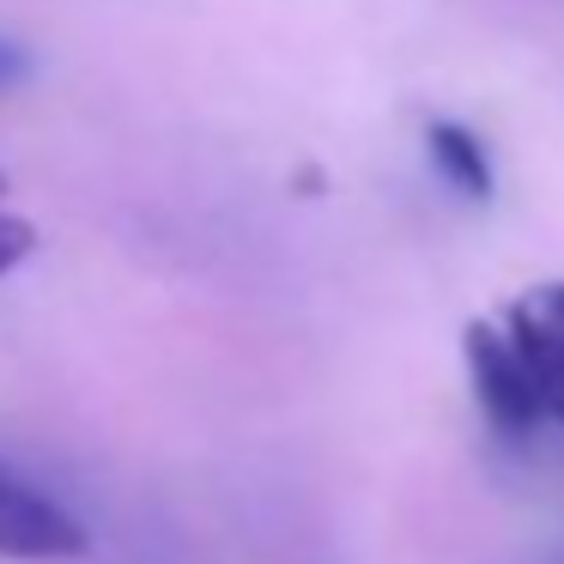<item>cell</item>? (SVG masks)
Segmentation results:
<instances>
[{
	"label": "cell",
	"mask_w": 564,
	"mask_h": 564,
	"mask_svg": "<svg viewBox=\"0 0 564 564\" xmlns=\"http://www.w3.org/2000/svg\"><path fill=\"white\" fill-rule=\"evenodd\" d=\"M462 358H467V382H474V401L486 413V425L498 431L503 443H528L546 413H540V394L528 382L522 358H516L503 322H467L462 334Z\"/></svg>",
	"instance_id": "cell-1"
},
{
	"label": "cell",
	"mask_w": 564,
	"mask_h": 564,
	"mask_svg": "<svg viewBox=\"0 0 564 564\" xmlns=\"http://www.w3.org/2000/svg\"><path fill=\"white\" fill-rule=\"evenodd\" d=\"M91 534L50 498L37 491L25 474L0 462V558L19 564H62V558H86Z\"/></svg>",
	"instance_id": "cell-2"
},
{
	"label": "cell",
	"mask_w": 564,
	"mask_h": 564,
	"mask_svg": "<svg viewBox=\"0 0 564 564\" xmlns=\"http://www.w3.org/2000/svg\"><path fill=\"white\" fill-rule=\"evenodd\" d=\"M498 322L510 334L516 358H522L528 382H534L546 425H564V280L528 285Z\"/></svg>",
	"instance_id": "cell-3"
},
{
	"label": "cell",
	"mask_w": 564,
	"mask_h": 564,
	"mask_svg": "<svg viewBox=\"0 0 564 564\" xmlns=\"http://www.w3.org/2000/svg\"><path fill=\"white\" fill-rule=\"evenodd\" d=\"M425 152H431V171H437L462 200H474V207H479V200H491L498 171H491L486 140H479L467 122H431L425 128Z\"/></svg>",
	"instance_id": "cell-4"
},
{
	"label": "cell",
	"mask_w": 564,
	"mask_h": 564,
	"mask_svg": "<svg viewBox=\"0 0 564 564\" xmlns=\"http://www.w3.org/2000/svg\"><path fill=\"white\" fill-rule=\"evenodd\" d=\"M31 249H37V225L0 207V280H7L13 268H25V261H31Z\"/></svg>",
	"instance_id": "cell-5"
},
{
	"label": "cell",
	"mask_w": 564,
	"mask_h": 564,
	"mask_svg": "<svg viewBox=\"0 0 564 564\" xmlns=\"http://www.w3.org/2000/svg\"><path fill=\"white\" fill-rule=\"evenodd\" d=\"M25 74H31V55L19 50V43H7V37H0V91H13Z\"/></svg>",
	"instance_id": "cell-6"
},
{
	"label": "cell",
	"mask_w": 564,
	"mask_h": 564,
	"mask_svg": "<svg viewBox=\"0 0 564 564\" xmlns=\"http://www.w3.org/2000/svg\"><path fill=\"white\" fill-rule=\"evenodd\" d=\"M0 195H7V176H0Z\"/></svg>",
	"instance_id": "cell-7"
}]
</instances>
